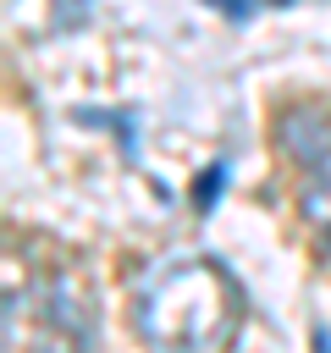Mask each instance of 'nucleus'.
I'll use <instances>...</instances> for the list:
<instances>
[{
    "label": "nucleus",
    "mask_w": 331,
    "mask_h": 353,
    "mask_svg": "<svg viewBox=\"0 0 331 353\" xmlns=\"http://www.w3.org/2000/svg\"><path fill=\"white\" fill-rule=\"evenodd\" d=\"M314 353H331V331L325 325H314Z\"/></svg>",
    "instance_id": "8"
},
{
    "label": "nucleus",
    "mask_w": 331,
    "mask_h": 353,
    "mask_svg": "<svg viewBox=\"0 0 331 353\" xmlns=\"http://www.w3.org/2000/svg\"><path fill=\"white\" fill-rule=\"evenodd\" d=\"M221 193H226V160H210L199 176H193V210L204 215V210H215L221 204Z\"/></svg>",
    "instance_id": "5"
},
{
    "label": "nucleus",
    "mask_w": 331,
    "mask_h": 353,
    "mask_svg": "<svg viewBox=\"0 0 331 353\" xmlns=\"http://www.w3.org/2000/svg\"><path fill=\"white\" fill-rule=\"evenodd\" d=\"M243 325V287L210 254L160 259L132 287V331L154 353H226Z\"/></svg>",
    "instance_id": "1"
},
{
    "label": "nucleus",
    "mask_w": 331,
    "mask_h": 353,
    "mask_svg": "<svg viewBox=\"0 0 331 353\" xmlns=\"http://www.w3.org/2000/svg\"><path fill=\"white\" fill-rule=\"evenodd\" d=\"M204 6H210V11H221V17H232V22H248V17H254V11H265V6H270V11H281V6H298V0H204Z\"/></svg>",
    "instance_id": "6"
},
{
    "label": "nucleus",
    "mask_w": 331,
    "mask_h": 353,
    "mask_svg": "<svg viewBox=\"0 0 331 353\" xmlns=\"http://www.w3.org/2000/svg\"><path fill=\"white\" fill-rule=\"evenodd\" d=\"M276 138H281L287 160H292L303 176H325V171H331V116H325V110H314V105L281 110Z\"/></svg>",
    "instance_id": "3"
},
{
    "label": "nucleus",
    "mask_w": 331,
    "mask_h": 353,
    "mask_svg": "<svg viewBox=\"0 0 331 353\" xmlns=\"http://www.w3.org/2000/svg\"><path fill=\"white\" fill-rule=\"evenodd\" d=\"M298 210H303V221H309L320 254L331 259V171H325V176H303V188H298Z\"/></svg>",
    "instance_id": "4"
},
{
    "label": "nucleus",
    "mask_w": 331,
    "mask_h": 353,
    "mask_svg": "<svg viewBox=\"0 0 331 353\" xmlns=\"http://www.w3.org/2000/svg\"><path fill=\"white\" fill-rule=\"evenodd\" d=\"M6 353H88L94 309L77 276H33L28 287L6 292Z\"/></svg>",
    "instance_id": "2"
},
{
    "label": "nucleus",
    "mask_w": 331,
    "mask_h": 353,
    "mask_svg": "<svg viewBox=\"0 0 331 353\" xmlns=\"http://www.w3.org/2000/svg\"><path fill=\"white\" fill-rule=\"evenodd\" d=\"M77 116H83V121H110V127H116V138H121V154H127V160L138 154V138H132V116H105V110H77Z\"/></svg>",
    "instance_id": "7"
}]
</instances>
